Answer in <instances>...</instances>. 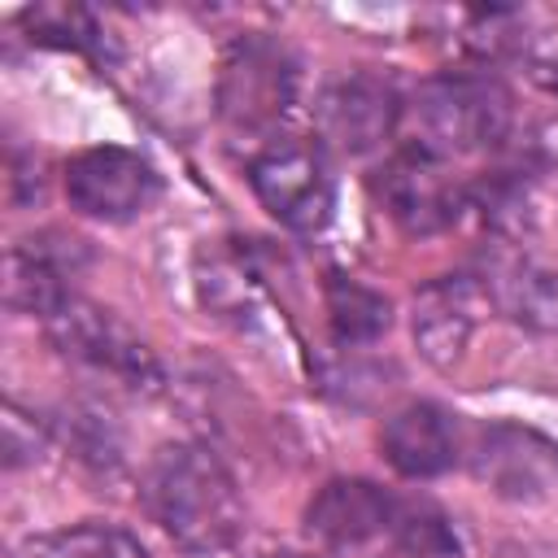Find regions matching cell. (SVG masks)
I'll return each instance as SVG.
<instances>
[{
  "mask_svg": "<svg viewBox=\"0 0 558 558\" xmlns=\"http://www.w3.org/2000/svg\"><path fill=\"white\" fill-rule=\"evenodd\" d=\"M305 532L331 554L392 549L401 558H453L458 532L418 497H397L375 480H327L305 506Z\"/></svg>",
  "mask_w": 558,
  "mask_h": 558,
  "instance_id": "6da1fadb",
  "label": "cell"
},
{
  "mask_svg": "<svg viewBox=\"0 0 558 558\" xmlns=\"http://www.w3.org/2000/svg\"><path fill=\"white\" fill-rule=\"evenodd\" d=\"M140 501L183 554H222L244 532V497L205 445H161L144 466Z\"/></svg>",
  "mask_w": 558,
  "mask_h": 558,
  "instance_id": "7a4b0ae2",
  "label": "cell"
},
{
  "mask_svg": "<svg viewBox=\"0 0 558 558\" xmlns=\"http://www.w3.org/2000/svg\"><path fill=\"white\" fill-rule=\"evenodd\" d=\"M414 118L423 148H432L436 157H466L497 148L510 135L514 100L497 74L453 70L418 87Z\"/></svg>",
  "mask_w": 558,
  "mask_h": 558,
  "instance_id": "3957f363",
  "label": "cell"
},
{
  "mask_svg": "<svg viewBox=\"0 0 558 558\" xmlns=\"http://www.w3.org/2000/svg\"><path fill=\"white\" fill-rule=\"evenodd\" d=\"M301 65L270 35H240L218 65V113L240 135H270L292 113Z\"/></svg>",
  "mask_w": 558,
  "mask_h": 558,
  "instance_id": "277c9868",
  "label": "cell"
},
{
  "mask_svg": "<svg viewBox=\"0 0 558 558\" xmlns=\"http://www.w3.org/2000/svg\"><path fill=\"white\" fill-rule=\"evenodd\" d=\"M248 187L262 209L288 231H323L336 209V179L327 153L305 140H266L248 161Z\"/></svg>",
  "mask_w": 558,
  "mask_h": 558,
  "instance_id": "5b68a950",
  "label": "cell"
},
{
  "mask_svg": "<svg viewBox=\"0 0 558 558\" xmlns=\"http://www.w3.org/2000/svg\"><path fill=\"white\" fill-rule=\"evenodd\" d=\"M44 331L57 344L61 357H70V362H78L96 375H109L126 388H157L161 384L157 353L113 310H100L92 301L70 296L65 305H57L44 318Z\"/></svg>",
  "mask_w": 558,
  "mask_h": 558,
  "instance_id": "8992f818",
  "label": "cell"
},
{
  "mask_svg": "<svg viewBox=\"0 0 558 558\" xmlns=\"http://www.w3.org/2000/svg\"><path fill=\"white\" fill-rule=\"evenodd\" d=\"M466 471L501 501H545L558 488V440L523 423H484L462 445Z\"/></svg>",
  "mask_w": 558,
  "mask_h": 558,
  "instance_id": "52a82bcc",
  "label": "cell"
},
{
  "mask_svg": "<svg viewBox=\"0 0 558 558\" xmlns=\"http://www.w3.org/2000/svg\"><path fill=\"white\" fill-rule=\"evenodd\" d=\"M371 192L379 209L405 231V235H436L449 231L462 214V187L453 183L445 157L423 148L418 140L397 148L375 174Z\"/></svg>",
  "mask_w": 558,
  "mask_h": 558,
  "instance_id": "ba28073f",
  "label": "cell"
},
{
  "mask_svg": "<svg viewBox=\"0 0 558 558\" xmlns=\"http://www.w3.org/2000/svg\"><path fill=\"white\" fill-rule=\"evenodd\" d=\"M161 196V174L148 157L122 144H96L70 157L65 201L92 222H131L148 214Z\"/></svg>",
  "mask_w": 558,
  "mask_h": 558,
  "instance_id": "9c48e42d",
  "label": "cell"
},
{
  "mask_svg": "<svg viewBox=\"0 0 558 558\" xmlns=\"http://www.w3.org/2000/svg\"><path fill=\"white\" fill-rule=\"evenodd\" d=\"M401 122V96L379 74H344L327 83L314 100V131L318 148L366 157L392 140Z\"/></svg>",
  "mask_w": 558,
  "mask_h": 558,
  "instance_id": "30bf717a",
  "label": "cell"
},
{
  "mask_svg": "<svg viewBox=\"0 0 558 558\" xmlns=\"http://www.w3.org/2000/svg\"><path fill=\"white\" fill-rule=\"evenodd\" d=\"M462 427L458 414H449L436 401H410L392 410L379 427V449L388 466L405 480H436L449 466L462 462Z\"/></svg>",
  "mask_w": 558,
  "mask_h": 558,
  "instance_id": "8fae6325",
  "label": "cell"
},
{
  "mask_svg": "<svg viewBox=\"0 0 558 558\" xmlns=\"http://www.w3.org/2000/svg\"><path fill=\"white\" fill-rule=\"evenodd\" d=\"M488 292L480 279H466V275H449V279H436L427 283L418 296H414V344L418 353L432 362V366H453L480 323V310H484Z\"/></svg>",
  "mask_w": 558,
  "mask_h": 558,
  "instance_id": "7c38bea8",
  "label": "cell"
},
{
  "mask_svg": "<svg viewBox=\"0 0 558 558\" xmlns=\"http://www.w3.org/2000/svg\"><path fill=\"white\" fill-rule=\"evenodd\" d=\"M52 235L39 240H22L9 248V275H4V296L13 310H31L39 318H48L57 305H65L74 292L65 279H74L78 257H83V240H61L48 244Z\"/></svg>",
  "mask_w": 558,
  "mask_h": 558,
  "instance_id": "4fadbf2b",
  "label": "cell"
},
{
  "mask_svg": "<svg viewBox=\"0 0 558 558\" xmlns=\"http://www.w3.org/2000/svg\"><path fill=\"white\" fill-rule=\"evenodd\" d=\"M488 301L532 331H558V275L527 257H497L484 279Z\"/></svg>",
  "mask_w": 558,
  "mask_h": 558,
  "instance_id": "5bb4252c",
  "label": "cell"
},
{
  "mask_svg": "<svg viewBox=\"0 0 558 558\" xmlns=\"http://www.w3.org/2000/svg\"><path fill=\"white\" fill-rule=\"evenodd\" d=\"M327 323L340 344H371L388 331L392 305L375 288L349 279V275H327Z\"/></svg>",
  "mask_w": 558,
  "mask_h": 558,
  "instance_id": "9a60e30c",
  "label": "cell"
},
{
  "mask_svg": "<svg viewBox=\"0 0 558 558\" xmlns=\"http://www.w3.org/2000/svg\"><path fill=\"white\" fill-rule=\"evenodd\" d=\"M22 558H148V549L113 523H74L26 541Z\"/></svg>",
  "mask_w": 558,
  "mask_h": 558,
  "instance_id": "2e32d148",
  "label": "cell"
},
{
  "mask_svg": "<svg viewBox=\"0 0 558 558\" xmlns=\"http://www.w3.org/2000/svg\"><path fill=\"white\" fill-rule=\"evenodd\" d=\"M44 440H48V427L35 414H26L22 405L9 401L4 405V466L17 471L22 462H35L39 449H44Z\"/></svg>",
  "mask_w": 558,
  "mask_h": 558,
  "instance_id": "e0dca14e",
  "label": "cell"
},
{
  "mask_svg": "<svg viewBox=\"0 0 558 558\" xmlns=\"http://www.w3.org/2000/svg\"><path fill=\"white\" fill-rule=\"evenodd\" d=\"M532 65H536V78H541V87H549V92L558 96V39H554V48L536 52V57H532Z\"/></svg>",
  "mask_w": 558,
  "mask_h": 558,
  "instance_id": "ac0fdd59",
  "label": "cell"
},
{
  "mask_svg": "<svg viewBox=\"0 0 558 558\" xmlns=\"http://www.w3.org/2000/svg\"><path fill=\"white\" fill-rule=\"evenodd\" d=\"M262 558H314V554H288L283 549V554H262Z\"/></svg>",
  "mask_w": 558,
  "mask_h": 558,
  "instance_id": "d6986e66",
  "label": "cell"
}]
</instances>
